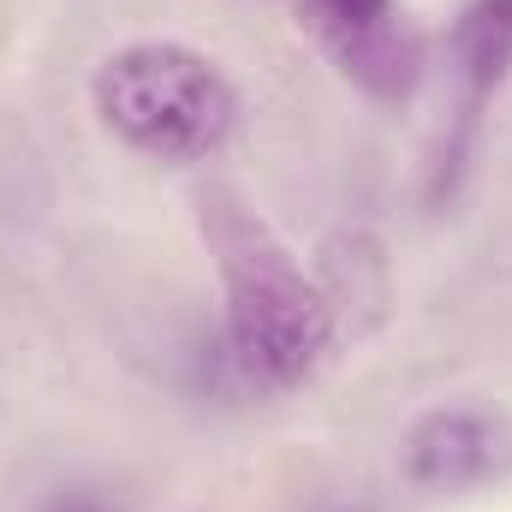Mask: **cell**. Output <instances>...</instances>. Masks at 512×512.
Masks as SVG:
<instances>
[{"label": "cell", "mask_w": 512, "mask_h": 512, "mask_svg": "<svg viewBox=\"0 0 512 512\" xmlns=\"http://www.w3.org/2000/svg\"><path fill=\"white\" fill-rule=\"evenodd\" d=\"M447 66H453V84H459V114H453V131L435 155V185H429L435 203L453 197V185L471 161L477 126L512 78V0H465L459 6V18L447 30Z\"/></svg>", "instance_id": "obj_4"}, {"label": "cell", "mask_w": 512, "mask_h": 512, "mask_svg": "<svg viewBox=\"0 0 512 512\" xmlns=\"http://www.w3.org/2000/svg\"><path fill=\"white\" fill-rule=\"evenodd\" d=\"M90 108L126 149L173 167L209 161L239 126V90L221 60L173 36H143L102 54Z\"/></svg>", "instance_id": "obj_2"}, {"label": "cell", "mask_w": 512, "mask_h": 512, "mask_svg": "<svg viewBox=\"0 0 512 512\" xmlns=\"http://www.w3.org/2000/svg\"><path fill=\"white\" fill-rule=\"evenodd\" d=\"M328 54H334L340 72H346L364 96H376V102H405V96L423 84V66H429L423 30H417L405 12L387 18V24H376V30H364V36L334 42Z\"/></svg>", "instance_id": "obj_5"}, {"label": "cell", "mask_w": 512, "mask_h": 512, "mask_svg": "<svg viewBox=\"0 0 512 512\" xmlns=\"http://www.w3.org/2000/svg\"><path fill=\"white\" fill-rule=\"evenodd\" d=\"M346 512H370V507H346Z\"/></svg>", "instance_id": "obj_8"}, {"label": "cell", "mask_w": 512, "mask_h": 512, "mask_svg": "<svg viewBox=\"0 0 512 512\" xmlns=\"http://www.w3.org/2000/svg\"><path fill=\"white\" fill-rule=\"evenodd\" d=\"M36 512H120V501L108 489H90V483H66V489H48Z\"/></svg>", "instance_id": "obj_7"}, {"label": "cell", "mask_w": 512, "mask_h": 512, "mask_svg": "<svg viewBox=\"0 0 512 512\" xmlns=\"http://www.w3.org/2000/svg\"><path fill=\"white\" fill-rule=\"evenodd\" d=\"M203 245L221 274V322L239 376L268 393L304 387L334 352V304L292 245L233 191L203 197Z\"/></svg>", "instance_id": "obj_1"}, {"label": "cell", "mask_w": 512, "mask_h": 512, "mask_svg": "<svg viewBox=\"0 0 512 512\" xmlns=\"http://www.w3.org/2000/svg\"><path fill=\"white\" fill-rule=\"evenodd\" d=\"M304 6H310V24H316V36L328 48L346 42V36H364V30H376V24L405 12L399 0H304Z\"/></svg>", "instance_id": "obj_6"}, {"label": "cell", "mask_w": 512, "mask_h": 512, "mask_svg": "<svg viewBox=\"0 0 512 512\" xmlns=\"http://www.w3.org/2000/svg\"><path fill=\"white\" fill-rule=\"evenodd\" d=\"M399 477L435 501L501 489L512 477V417L501 405H477V399L429 405L399 441Z\"/></svg>", "instance_id": "obj_3"}]
</instances>
